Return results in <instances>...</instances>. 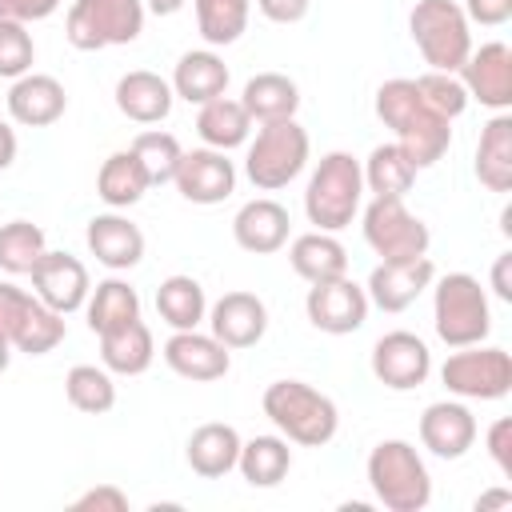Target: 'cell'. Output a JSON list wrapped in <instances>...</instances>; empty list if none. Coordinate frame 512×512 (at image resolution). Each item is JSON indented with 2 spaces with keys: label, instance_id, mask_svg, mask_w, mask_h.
I'll list each match as a JSON object with an SVG mask.
<instances>
[{
  "label": "cell",
  "instance_id": "obj_1",
  "mask_svg": "<svg viewBox=\"0 0 512 512\" xmlns=\"http://www.w3.org/2000/svg\"><path fill=\"white\" fill-rule=\"evenodd\" d=\"M376 116L384 120V128L396 132V144L416 164V172L432 168L452 148V120L440 116L408 76L384 80L376 88Z\"/></svg>",
  "mask_w": 512,
  "mask_h": 512
},
{
  "label": "cell",
  "instance_id": "obj_2",
  "mask_svg": "<svg viewBox=\"0 0 512 512\" xmlns=\"http://www.w3.org/2000/svg\"><path fill=\"white\" fill-rule=\"evenodd\" d=\"M264 416L276 424V432L288 444L300 448H324L340 428V408L332 396L304 380H272L260 400Z\"/></svg>",
  "mask_w": 512,
  "mask_h": 512
},
{
  "label": "cell",
  "instance_id": "obj_3",
  "mask_svg": "<svg viewBox=\"0 0 512 512\" xmlns=\"http://www.w3.org/2000/svg\"><path fill=\"white\" fill-rule=\"evenodd\" d=\"M364 472H368L372 496L388 512H424L428 500H432L428 464L416 452V444H408V440H380L368 452Z\"/></svg>",
  "mask_w": 512,
  "mask_h": 512
},
{
  "label": "cell",
  "instance_id": "obj_4",
  "mask_svg": "<svg viewBox=\"0 0 512 512\" xmlns=\"http://www.w3.org/2000/svg\"><path fill=\"white\" fill-rule=\"evenodd\" d=\"M360 200H364L360 160L352 152H328V156H320V164L312 168L308 188H304L308 224H316L320 232H340L360 212Z\"/></svg>",
  "mask_w": 512,
  "mask_h": 512
},
{
  "label": "cell",
  "instance_id": "obj_5",
  "mask_svg": "<svg viewBox=\"0 0 512 512\" xmlns=\"http://www.w3.org/2000/svg\"><path fill=\"white\" fill-rule=\"evenodd\" d=\"M432 324L436 336L448 348H464V344H480L492 332V308H488V292L480 288L476 276L468 272H448L440 280H432Z\"/></svg>",
  "mask_w": 512,
  "mask_h": 512
},
{
  "label": "cell",
  "instance_id": "obj_6",
  "mask_svg": "<svg viewBox=\"0 0 512 512\" xmlns=\"http://www.w3.org/2000/svg\"><path fill=\"white\" fill-rule=\"evenodd\" d=\"M412 44L436 72H460L472 52V24L456 0H416L408 12Z\"/></svg>",
  "mask_w": 512,
  "mask_h": 512
},
{
  "label": "cell",
  "instance_id": "obj_7",
  "mask_svg": "<svg viewBox=\"0 0 512 512\" xmlns=\"http://www.w3.org/2000/svg\"><path fill=\"white\" fill-rule=\"evenodd\" d=\"M308 152H312V140L296 124V116L260 124V132H256V140L248 144V156H244V176L260 192H276V188L292 184L304 172Z\"/></svg>",
  "mask_w": 512,
  "mask_h": 512
},
{
  "label": "cell",
  "instance_id": "obj_8",
  "mask_svg": "<svg viewBox=\"0 0 512 512\" xmlns=\"http://www.w3.org/2000/svg\"><path fill=\"white\" fill-rule=\"evenodd\" d=\"M144 12V0H72L64 16V36L80 52L132 44L144 32Z\"/></svg>",
  "mask_w": 512,
  "mask_h": 512
},
{
  "label": "cell",
  "instance_id": "obj_9",
  "mask_svg": "<svg viewBox=\"0 0 512 512\" xmlns=\"http://www.w3.org/2000/svg\"><path fill=\"white\" fill-rule=\"evenodd\" d=\"M440 380L460 400H504L512 392V356L492 344H464L440 364Z\"/></svg>",
  "mask_w": 512,
  "mask_h": 512
},
{
  "label": "cell",
  "instance_id": "obj_10",
  "mask_svg": "<svg viewBox=\"0 0 512 512\" xmlns=\"http://www.w3.org/2000/svg\"><path fill=\"white\" fill-rule=\"evenodd\" d=\"M360 228L368 248L380 260H416V256H428V244H432L428 224L416 212H408L400 196H372Z\"/></svg>",
  "mask_w": 512,
  "mask_h": 512
},
{
  "label": "cell",
  "instance_id": "obj_11",
  "mask_svg": "<svg viewBox=\"0 0 512 512\" xmlns=\"http://www.w3.org/2000/svg\"><path fill=\"white\" fill-rule=\"evenodd\" d=\"M304 312H308L312 328H320L328 336H348L368 320V292L356 280H348V272H344L336 280L312 284L304 296Z\"/></svg>",
  "mask_w": 512,
  "mask_h": 512
},
{
  "label": "cell",
  "instance_id": "obj_12",
  "mask_svg": "<svg viewBox=\"0 0 512 512\" xmlns=\"http://www.w3.org/2000/svg\"><path fill=\"white\" fill-rule=\"evenodd\" d=\"M432 372V352L428 344L416 336V332H384L376 344H372V376L392 388V392H412L428 380Z\"/></svg>",
  "mask_w": 512,
  "mask_h": 512
},
{
  "label": "cell",
  "instance_id": "obj_13",
  "mask_svg": "<svg viewBox=\"0 0 512 512\" xmlns=\"http://www.w3.org/2000/svg\"><path fill=\"white\" fill-rule=\"evenodd\" d=\"M460 84L468 88V100H480L492 112L512 108V48L504 40H488L468 52L460 64Z\"/></svg>",
  "mask_w": 512,
  "mask_h": 512
},
{
  "label": "cell",
  "instance_id": "obj_14",
  "mask_svg": "<svg viewBox=\"0 0 512 512\" xmlns=\"http://www.w3.org/2000/svg\"><path fill=\"white\" fill-rule=\"evenodd\" d=\"M172 184L188 204H220L236 192V164L220 148H192L180 156Z\"/></svg>",
  "mask_w": 512,
  "mask_h": 512
},
{
  "label": "cell",
  "instance_id": "obj_15",
  "mask_svg": "<svg viewBox=\"0 0 512 512\" xmlns=\"http://www.w3.org/2000/svg\"><path fill=\"white\" fill-rule=\"evenodd\" d=\"M28 276H32V292H36L48 308H56L60 316L84 308V300H88V292H92L88 268H84V260H76L72 252H48V248H44V256L32 264Z\"/></svg>",
  "mask_w": 512,
  "mask_h": 512
},
{
  "label": "cell",
  "instance_id": "obj_16",
  "mask_svg": "<svg viewBox=\"0 0 512 512\" xmlns=\"http://www.w3.org/2000/svg\"><path fill=\"white\" fill-rule=\"evenodd\" d=\"M436 280V264L428 256L416 260H380L364 284L368 304H376L380 312H404L420 300L424 288H432Z\"/></svg>",
  "mask_w": 512,
  "mask_h": 512
},
{
  "label": "cell",
  "instance_id": "obj_17",
  "mask_svg": "<svg viewBox=\"0 0 512 512\" xmlns=\"http://www.w3.org/2000/svg\"><path fill=\"white\" fill-rule=\"evenodd\" d=\"M160 352H164V364L192 384H212L232 368V348H224L212 332H196V328L172 332Z\"/></svg>",
  "mask_w": 512,
  "mask_h": 512
},
{
  "label": "cell",
  "instance_id": "obj_18",
  "mask_svg": "<svg viewBox=\"0 0 512 512\" xmlns=\"http://www.w3.org/2000/svg\"><path fill=\"white\" fill-rule=\"evenodd\" d=\"M420 444L440 460H460L476 444V416L464 400H436L420 416Z\"/></svg>",
  "mask_w": 512,
  "mask_h": 512
},
{
  "label": "cell",
  "instance_id": "obj_19",
  "mask_svg": "<svg viewBox=\"0 0 512 512\" xmlns=\"http://www.w3.org/2000/svg\"><path fill=\"white\" fill-rule=\"evenodd\" d=\"M208 328L224 348H252L268 332V308L256 292H224L208 308Z\"/></svg>",
  "mask_w": 512,
  "mask_h": 512
},
{
  "label": "cell",
  "instance_id": "obj_20",
  "mask_svg": "<svg viewBox=\"0 0 512 512\" xmlns=\"http://www.w3.org/2000/svg\"><path fill=\"white\" fill-rule=\"evenodd\" d=\"M64 108H68V92L48 72H24L8 88V116L24 128H48L64 116Z\"/></svg>",
  "mask_w": 512,
  "mask_h": 512
},
{
  "label": "cell",
  "instance_id": "obj_21",
  "mask_svg": "<svg viewBox=\"0 0 512 512\" xmlns=\"http://www.w3.org/2000/svg\"><path fill=\"white\" fill-rule=\"evenodd\" d=\"M84 244L112 272H128V268H136L144 260V232L120 212L92 216L88 228H84Z\"/></svg>",
  "mask_w": 512,
  "mask_h": 512
},
{
  "label": "cell",
  "instance_id": "obj_22",
  "mask_svg": "<svg viewBox=\"0 0 512 512\" xmlns=\"http://www.w3.org/2000/svg\"><path fill=\"white\" fill-rule=\"evenodd\" d=\"M288 228H292L288 208H284L280 200H272V196H256V200H248V204L232 216V236H236V244H240L244 252H252V256L280 252V248L288 244Z\"/></svg>",
  "mask_w": 512,
  "mask_h": 512
},
{
  "label": "cell",
  "instance_id": "obj_23",
  "mask_svg": "<svg viewBox=\"0 0 512 512\" xmlns=\"http://www.w3.org/2000/svg\"><path fill=\"white\" fill-rule=\"evenodd\" d=\"M172 84L148 68H132L116 80V108L136 124H160L172 112Z\"/></svg>",
  "mask_w": 512,
  "mask_h": 512
},
{
  "label": "cell",
  "instance_id": "obj_24",
  "mask_svg": "<svg viewBox=\"0 0 512 512\" xmlns=\"http://www.w3.org/2000/svg\"><path fill=\"white\" fill-rule=\"evenodd\" d=\"M240 432L232 428V424H220V420H212V424H200L192 436H188V444H184V460H188V468L196 472V476H204V480H220V476H228L232 468H236V456H240Z\"/></svg>",
  "mask_w": 512,
  "mask_h": 512
},
{
  "label": "cell",
  "instance_id": "obj_25",
  "mask_svg": "<svg viewBox=\"0 0 512 512\" xmlns=\"http://www.w3.org/2000/svg\"><path fill=\"white\" fill-rule=\"evenodd\" d=\"M168 84H172V92H176L180 100H188V104L200 108V104L224 96V88H228V64H224L212 48H196V52H184V56L176 60Z\"/></svg>",
  "mask_w": 512,
  "mask_h": 512
},
{
  "label": "cell",
  "instance_id": "obj_26",
  "mask_svg": "<svg viewBox=\"0 0 512 512\" xmlns=\"http://www.w3.org/2000/svg\"><path fill=\"white\" fill-rule=\"evenodd\" d=\"M288 264H292V272L300 280L320 284V280H336V276L348 272V252L336 240V232L312 228V232H304V236H296L288 244Z\"/></svg>",
  "mask_w": 512,
  "mask_h": 512
},
{
  "label": "cell",
  "instance_id": "obj_27",
  "mask_svg": "<svg viewBox=\"0 0 512 512\" xmlns=\"http://www.w3.org/2000/svg\"><path fill=\"white\" fill-rule=\"evenodd\" d=\"M152 356H156V344L140 316L112 332H100V364L112 376H140L152 368Z\"/></svg>",
  "mask_w": 512,
  "mask_h": 512
},
{
  "label": "cell",
  "instance_id": "obj_28",
  "mask_svg": "<svg viewBox=\"0 0 512 512\" xmlns=\"http://www.w3.org/2000/svg\"><path fill=\"white\" fill-rule=\"evenodd\" d=\"M476 180L488 192H508L512 188V116L496 112L480 128L476 144Z\"/></svg>",
  "mask_w": 512,
  "mask_h": 512
},
{
  "label": "cell",
  "instance_id": "obj_29",
  "mask_svg": "<svg viewBox=\"0 0 512 512\" xmlns=\"http://www.w3.org/2000/svg\"><path fill=\"white\" fill-rule=\"evenodd\" d=\"M244 112L256 124H272V120H292L300 108V88L296 80H288L284 72H256L244 92H240Z\"/></svg>",
  "mask_w": 512,
  "mask_h": 512
},
{
  "label": "cell",
  "instance_id": "obj_30",
  "mask_svg": "<svg viewBox=\"0 0 512 512\" xmlns=\"http://www.w3.org/2000/svg\"><path fill=\"white\" fill-rule=\"evenodd\" d=\"M196 132H200L204 148H220V152H232V148L248 144V132H252V116L244 112V104H240V100L216 96V100L200 104V112H196Z\"/></svg>",
  "mask_w": 512,
  "mask_h": 512
},
{
  "label": "cell",
  "instance_id": "obj_31",
  "mask_svg": "<svg viewBox=\"0 0 512 512\" xmlns=\"http://www.w3.org/2000/svg\"><path fill=\"white\" fill-rule=\"evenodd\" d=\"M156 312H160V320L172 332L200 328V320L208 316V300H204L200 280L196 276H184V272L160 280V288H156Z\"/></svg>",
  "mask_w": 512,
  "mask_h": 512
},
{
  "label": "cell",
  "instance_id": "obj_32",
  "mask_svg": "<svg viewBox=\"0 0 512 512\" xmlns=\"http://www.w3.org/2000/svg\"><path fill=\"white\" fill-rule=\"evenodd\" d=\"M84 316H88V328H92L96 336H100V332H112V328H120V324H128V320L140 316V296H136V288H132L128 280L108 276V280H100V284L88 292Z\"/></svg>",
  "mask_w": 512,
  "mask_h": 512
},
{
  "label": "cell",
  "instance_id": "obj_33",
  "mask_svg": "<svg viewBox=\"0 0 512 512\" xmlns=\"http://www.w3.org/2000/svg\"><path fill=\"white\" fill-rule=\"evenodd\" d=\"M236 468L252 488H276L292 468V448L284 436H252L240 444Z\"/></svg>",
  "mask_w": 512,
  "mask_h": 512
},
{
  "label": "cell",
  "instance_id": "obj_34",
  "mask_svg": "<svg viewBox=\"0 0 512 512\" xmlns=\"http://www.w3.org/2000/svg\"><path fill=\"white\" fill-rule=\"evenodd\" d=\"M148 172L140 168V160L132 156V148L124 152H112L100 172H96V196L108 204V208H132L144 192H148Z\"/></svg>",
  "mask_w": 512,
  "mask_h": 512
},
{
  "label": "cell",
  "instance_id": "obj_35",
  "mask_svg": "<svg viewBox=\"0 0 512 512\" xmlns=\"http://www.w3.org/2000/svg\"><path fill=\"white\" fill-rule=\"evenodd\" d=\"M360 172H364V188L372 196H400L404 200L412 192V184H416V164L400 152L396 140L392 144H376L368 152V160L360 164Z\"/></svg>",
  "mask_w": 512,
  "mask_h": 512
},
{
  "label": "cell",
  "instance_id": "obj_36",
  "mask_svg": "<svg viewBox=\"0 0 512 512\" xmlns=\"http://www.w3.org/2000/svg\"><path fill=\"white\" fill-rule=\"evenodd\" d=\"M64 396H68V404L76 408V412H84V416H104V412H112L116 408V380H112V372L100 364H76V368H68V376H64Z\"/></svg>",
  "mask_w": 512,
  "mask_h": 512
},
{
  "label": "cell",
  "instance_id": "obj_37",
  "mask_svg": "<svg viewBox=\"0 0 512 512\" xmlns=\"http://www.w3.org/2000/svg\"><path fill=\"white\" fill-rule=\"evenodd\" d=\"M192 4H196V32L204 36L208 48L236 44L252 16V0H192Z\"/></svg>",
  "mask_w": 512,
  "mask_h": 512
},
{
  "label": "cell",
  "instance_id": "obj_38",
  "mask_svg": "<svg viewBox=\"0 0 512 512\" xmlns=\"http://www.w3.org/2000/svg\"><path fill=\"white\" fill-rule=\"evenodd\" d=\"M44 228L32 220H8L0 224V268L8 276H28L32 264L44 256Z\"/></svg>",
  "mask_w": 512,
  "mask_h": 512
},
{
  "label": "cell",
  "instance_id": "obj_39",
  "mask_svg": "<svg viewBox=\"0 0 512 512\" xmlns=\"http://www.w3.org/2000/svg\"><path fill=\"white\" fill-rule=\"evenodd\" d=\"M64 336H68L64 316L36 296L32 308H28V316H24V324H20V332L12 336V348L24 352V356H48Z\"/></svg>",
  "mask_w": 512,
  "mask_h": 512
},
{
  "label": "cell",
  "instance_id": "obj_40",
  "mask_svg": "<svg viewBox=\"0 0 512 512\" xmlns=\"http://www.w3.org/2000/svg\"><path fill=\"white\" fill-rule=\"evenodd\" d=\"M132 156H136L140 168L148 172V184H172L184 148H180V140H176L172 132L148 128V132H140V136L132 140Z\"/></svg>",
  "mask_w": 512,
  "mask_h": 512
},
{
  "label": "cell",
  "instance_id": "obj_41",
  "mask_svg": "<svg viewBox=\"0 0 512 512\" xmlns=\"http://www.w3.org/2000/svg\"><path fill=\"white\" fill-rule=\"evenodd\" d=\"M416 88H420V96H424L440 116H448V120L464 116V108H468V88L460 84L456 72H436V68H428L424 76H416Z\"/></svg>",
  "mask_w": 512,
  "mask_h": 512
},
{
  "label": "cell",
  "instance_id": "obj_42",
  "mask_svg": "<svg viewBox=\"0 0 512 512\" xmlns=\"http://www.w3.org/2000/svg\"><path fill=\"white\" fill-rule=\"evenodd\" d=\"M32 60H36V44H32L28 24L0 20V76L16 80V76L32 72Z\"/></svg>",
  "mask_w": 512,
  "mask_h": 512
},
{
  "label": "cell",
  "instance_id": "obj_43",
  "mask_svg": "<svg viewBox=\"0 0 512 512\" xmlns=\"http://www.w3.org/2000/svg\"><path fill=\"white\" fill-rule=\"evenodd\" d=\"M32 300H36V292H24V288H16V284H0V336L12 344V336L20 332V324H24V316H28V308H32Z\"/></svg>",
  "mask_w": 512,
  "mask_h": 512
},
{
  "label": "cell",
  "instance_id": "obj_44",
  "mask_svg": "<svg viewBox=\"0 0 512 512\" xmlns=\"http://www.w3.org/2000/svg\"><path fill=\"white\" fill-rule=\"evenodd\" d=\"M68 508L72 512H128V496L116 484H96V488L80 492Z\"/></svg>",
  "mask_w": 512,
  "mask_h": 512
},
{
  "label": "cell",
  "instance_id": "obj_45",
  "mask_svg": "<svg viewBox=\"0 0 512 512\" xmlns=\"http://www.w3.org/2000/svg\"><path fill=\"white\" fill-rule=\"evenodd\" d=\"M484 444H488V456H492V464L500 468V476H512V420H508V416L492 420Z\"/></svg>",
  "mask_w": 512,
  "mask_h": 512
},
{
  "label": "cell",
  "instance_id": "obj_46",
  "mask_svg": "<svg viewBox=\"0 0 512 512\" xmlns=\"http://www.w3.org/2000/svg\"><path fill=\"white\" fill-rule=\"evenodd\" d=\"M460 8L468 24H484V28H500L512 20V0H464Z\"/></svg>",
  "mask_w": 512,
  "mask_h": 512
},
{
  "label": "cell",
  "instance_id": "obj_47",
  "mask_svg": "<svg viewBox=\"0 0 512 512\" xmlns=\"http://www.w3.org/2000/svg\"><path fill=\"white\" fill-rule=\"evenodd\" d=\"M60 8V0H0V20H12V24H32V20H44Z\"/></svg>",
  "mask_w": 512,
  "mask_h": 512
},
{
  "label": "cell",
  "instance_id": "obj_48",
  "mask_svg": "<svg viewBox=\"0 0 512 512\" xmlns=\"http://www.w3.org/2000/svg\"><path fill=\"white\" fill-rule=\"evenodd\" d=\"M256 8H260V16H268L272 24H296V20L308 16L312 0H256Z\"/></svg>",
  "mask_w": 512,
  "mask_h": 512
},
{
  "label": "cell",
  "instance_id": "obj_49",
  "mask_svg": "<svg viewBox=\"0 0 512 512\" xmlns=\"http://www.w3.org/2000/svg\"><path fill=\"white\" fill-rule=\"evenodd\" d=\"M492 292L500 300H512V252H500L492 264Z\"/></svg>",
  "mask_w": 512,
  "mask_h": 512
},
{
  "label": "cell",
  "instance_id": "obj_50",
  "mask_svg": "<svg viewBox=\"0 0 512 512\" xmlns=\"http://www.w3.org/2000/svg\"><path fill=\"white\" fill-rule=\"evenodd\" d=\"M16 128L8 124V120H0V172L4 168H12V160H16Z\"/></svg>",
  "mask_w": 512,
  "mask_h": 512
},
{
  "label": "cell",
  "instance_id": "obj_51",
  "mask_svg": "<svg viewBox=\"0 0 512 512\" xmlns=\"http://www.w3.org/2000/svg\"><path fill=\"white\" fill-rule=\"evenodd\" d=\"M488 508H512V492L508 488H492L476 500V512H488Z\"/></svg>",
  "mask_w": 512,
  "mask_h": 512
},
{
  "label": "cell",
  "instance_id": "obj_52",
  "mask_svg": "<svg viewBox=\"0 0 512 512\" xmlns=\"http://www.w3.org/2000/svg\"><path fill=\"white\" fill-rule=\"evenodd\" d=\"M144 8L156 12V16H176L184 8V0H144Z\"/></svg>",
  "mask_w": 512,
  "mask_h": 512
},
{
  "label": "cell",
  "instance_id": "obj_53",
  "mask_svg": "<svg viewBox=\"0 0 512 512\" xmlns=\"http://www.w3.org/2000/svg\"><path fill=\"white\" fill-rule=\"evenodd\" d=\"M8 364H12V344H8L4 336H0V376L8 372Z\"/></svg>",
  "mask_w": 512,
  "mask_h": 512
}]
</instances>
